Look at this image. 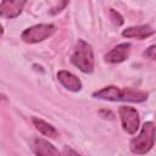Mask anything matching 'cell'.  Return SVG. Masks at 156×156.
Masks as SVG:
<instances>
[{"mask_svg": "<svg viewBox=\"0 0 156 156\" xmlns=\"http://www.w3.org/2000/svg\"><path fill=\"white\" fill-rule=\"evenodd\" d=\"M156 140V127L152 122H145L138 136L130 141V150L134 154L144 155L151 150Z\"/></svg>", "mask_w": 156, "mask_h": 156, "instance_id": "obj_3", "label": "cell"}, {"mask_svg": "<svg viewBox=\"0 0 156 156\" xmlns=\"http://www.w3.org/2000/svg\"><path fill=\"white\" fill-rule=\"evenodd\" d=\"M60 2H58V5L57 6H55V7H52V10L50 11L52 15H56V13H58V12H61L66 6H67V4H68V1L69 0H58Z\"/></svg>", "mask_w": 156, "mask_h": 156, "instance_id": "obj_14", "label": "cell"}, {"mask_svg": "<svg viewBox=\"0 0 156 156\" xmlns=\"http://www.w3.org/2000/svg\"><path fill=\"white\" fill-rule=\"evenodd\" d=\"M57 79L66 89H68L71 91H79L82 89L80 79L68 71H65V69L58 71L57 72Z\"/></svg>", "mask_w": 156, "mask_h": 156, "instance_id": "obj_9", "label": "cell"}, {"mask_svg": "<svg viewBox=\"0 0 156 156\" xmlns=\"http://www.w3.org/2000/svg\"><path fill=\"white\" fill-rule=\"evenodd\" d=\"M122 127L128 134H134L139 129V113L135 108L129 107V106H121L118 110Z\"/></svg>", "mask_w": 156, "mask_h": 156, "instance_id": "obj_5", "label": "cell"}, {"mask_svg": "<svg viewBox=\"0 0 156 156\" xmlns=\"http://www.w3.org/2000/svg\"><path fill=\"white\" fill-rule=\"evenodd\" d=\"M110 15H111V18L115 22V24H117V26L123 24V17L118 12H116L115 10H110Z\"/></svg>", "mask_w": 156, "mask_h": 156, "instance_id": "obj_13", "label": "cell"}, {"mask_svg": "<svg viewBox=\"0 0 156 156\" xmlns=\"http://www.w3.org/2000/svg\"><path fill=\"white\" fill-rule=\"evenodd\" d=\"M26 2L27 0H2L0 5V15L5 18H15L22 12Z\"/></svg>", "mask_w": 156, "mask_h": 156, "instance_id": "obj_6", "label": "cell"}, {"mask_svg": "<svg viewBox=\"0 0 156 156\" xmlns=\"http://www.w3.org/2000/svg\"><path fill=\"white\" fill-rule=\"evenodd\" d=\"M32 149L35 155H43V156H50V155H58V150L55 149L52 144H50L45 139L35 138L32 143Z\"/></svg>", "mask_w": 156, "mask_h": 156, "instance_id": "obj_10", "label": "cell"}, {"mask_svg": "<svg viewBox=\"0 0 156 156\" xmlns=\"http://www.w3.org/2000/svg\"><path fill=\"white\" fill-rule=\"evenodd\" d=\"M94 98L108 100V101H129V102H143L147 99V94L141 90L130 88H118L115 85L105 87L93 93Z\"/></svg>", "mask_w": 156, "mask_h": 156, "instance_id": "obj_1", "label": "cell"}, {"mask_svg": "<svg viewBox=\"0 0 156 156\" xmlns=\"http://www.w3.org/2000/svg\"><path fill=\"white\" fill-rule=\"evenodd\" d=\"M55 30H56V27L54 24L40 23V24H35V26H32L24 29L21 38L26 43L34 44V43H39V41L48 39L55 33Z\"/></svg>", "mask_w": 156, "mask_h": 156, "instance_id": "obj_4", "label": "cell"}, {"mask_svg": "<svg viewBox=\"0 0 156 156\" xmlns=\"http://www.w3.org/2000/svg\"><path fill=\"white\" fill-rule=\"evenodd\" d=\"M33 124L37 128V130H39L41 134L49 136V138H56L57 136V130L55 129V127H52L51 124H49L48 122L40 119V118H33Z\"/></svg>", "mask_w": 156, "mask_h": 156, "instance_id": "obj_11", "label": "cell"}, {"mask_svg": "<svg viewBox=\"0 0 156 156\" xmlns=\"http://www.w3.org/2000/svg\"><path fill=\"white\" fill-rule=\"evenodd\" d=\"M71 62L84 73H91L94 71V54L91 46L83 39H78L74 46V51L71 56Z\"/></svg>", "mask_w": 156, "mask_h": 156, "instance_id": "obj_2", "label": "cell"}, {"mask_svg": "<svg viewBox=\"0 0 156 156\" xmlns=\"http://www.w3.org/2000/svg\"><path fill=\"white\" fill-rule=\"evenodd\" d=\"M154 33H155V29H152V27H150L149 24H140V26L128 27L122 32V35L126 38H135V39L143 40L151 37Z\"/></svg>", "mask_w": 156, "mask_h": 156, "instance_id": "obj_8", "label": "cell"}, {"mask_svg": "<svg viewBox=\"0 0 156 156\" xmlns=\"http://www.w3.org/2000/svg\"><path fill=\"white\" fill-rule=\"evenodd\" d=\"M129 52H130V44L129 43H122V44L115 46L111 51H108L105 55V61L108 63L123 62L126 58H128Z\"/></svg>", "mask_w": 156, "mask_h": 156, "instance_id": "obj_7", "label": "cell"}, {"mask_svg": "<svg viewBox=\"0 0 156 156\" xmlns=\"http://www.w3.org/2000/svg\"><path fill=\"white\" fill-rule=\"evenodd\" d=\"M143 56H145V57H147V58H151V60H156V44L149 46V48L143 52Z\"/></svg>", "mask_w": 156, "mask_h": 156, "instance_id": "obj_12", "label": "cell"}]
</instances>
